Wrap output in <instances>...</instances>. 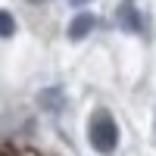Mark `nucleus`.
<instances>
[{"label": "nucleus", "instance_id": "7ed1b4c3", "mask_svg": "<svg viewBox=\"0 0 156 156\" xmlns=\"http://www.w3.org/2000/svg\"><path fill=\"white\" fill-rule=\"evenodd\" d=\"M115 22H119V28H122V31H131V34H137L140 28H144V22H140V12H137L134 6H122L119 12H115Z\"/></svg>", "mask_w": 156, "mask_h": 156}, {"label": "nucleus", "instance_id": "39448f33", "mask_svg": "<svg viewBox=\"0 0 156 156\" xmlns=\"http://www.w3.org/2000/svg\"><path fill=\"white\" fill-rule=\"evenodd\" d=\"M41 106H47V109H62V94H59L56 87L44 90V94H41Z\"/></svg>", "mask_w": 156, "mask_h": 156}, {"label": "nucleus", "instance_id": "423d86ee", "mask_svg": "<svg viewBox=\"0 0 156 156\" xmlns=\"http://www.w3.org/2000/svg\"><path fill=\"white\" fill-rule=\"evenodd\" d=\"M72 3H75V6H81V3H87V0H72Z\"/></svg>", "mask_w": 156, "mask_h": 156}, {"label": "nucleus", "instance_id": "20e7f679", "mask_svg": "<svg viewBox=\"0 0 156 156\" xmlns=\"http://www.w3.org/2000/svg\"><path fill=\"white\" fill-rule=\"evenodd\" d=\"M16 34V19L9 9H0V37H12Z\"/></svg>", "mask_w": 156, "mask_h": 156}, {"label": "nucleus", "instance_id": "f257e3e1", "mask_svg": "<svg viewBox=\"0 0 156 156\" xmlns=\"http://www.w3.org/2000/svg\"><path fill=\"white\" fill-rule=\"evenodd\" d=\"M87 140H90V147H94L97 153H103V156L115 153V147H119V125H115V119L106 109H97L94 115H90Z\"/></svg>", "mask_w": 156, "mask_h": 156}, {"label": "nucleus", "instance_id": "f03ea898", "mask_svg": "<svg viewBox=\"0 0 156 156\" xmlns=\"http://www.w3.org/2000/svg\"><path fill=\"white\" fill-rule=\"evenodd\" d=\"M94 25H97L94 12H78V16L72 19V25H69V37L72 41H81V37H87L90 31H94Z\"/></svg>", "mask_w": 156, "mask_h": 156}, {"label": "nucleus", "instance_id": "0eeeda50", "mask_svg": "<svg viewBox=\"0 0 156 156\" xmlns=\"http://www.w3.org/2000/svg\"><path fill=\"white\" fill-rule=\"evenodd\" d=\"M28 3H47V0H28Z\"/></svg>", "mask_w": 156, "mask_h": 156}]
</instances>
